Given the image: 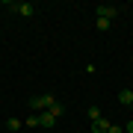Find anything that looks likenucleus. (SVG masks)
Segmentation results:
<instances>
[{
    "label": "nucleus",
    "mask_w": 133,
    "mask_h": 133,
    "mask_svg": "<svg viewBox=\"0 0 133 133\" xmlns=\"http://www.w3.org/2000/svg\"><path fill=\"white\" fill-rule=\"evenodd\" d=\"M53 104H56V98H53V95H36L33 101H30V107H33V109H38V112H44V109H50Z\"/></svg>",
    "instance_id": "nucleus-1"
},
{
    "label": "nucleus",
    "mask_w": 133,
    "mask_h": 133,
    "mask_svg": "<svg viewBox=\"0 0 133 133\" xmlns=\"http://www.w3.org/2000/svg\"><path fill=\"white\" fill-rule=\"evenodd\" d=\"M98 18H104V21H112L115 15H118V6H109V3H104V6H98Z\"/></svg>",
    "instance_id": "nucleus-2"
},
{
    "label": "nucleus",
    "mask_w": 133,
    "mask_h": 133,
    "mask_svg": "<svg viewBox=\"0 0 133 133\" xmlns=\"http://www.w3.org/2000/svg\"><path fill=\"white\" fill-rule=\"evenodd\" d=\"M12 9L18 12L21 18H33V15H36V6H33V3H15Z\"/></svg>",
    "instance_id": "nucleus-3"
},
{
    "label": "nucleus",
    "mask_w": 133,
    "mask_h": 133,
    "mask_svg": "<svg viewBox=\"0 0 133 133\" xmlns=\"http://www.w3.org/2000/svg\"><path fill=\"white\" fill-rule=\"evenodd\" d=\"M38 124H42V127H53V124H56V118H53V112H50V109L38 112Z\"/></svg>",
    "instance_id": "nucleus-4"
},
{
    "label": "nucleus",
    "mask_w": 133,
    "mask_h": 133,
    "mask_svg": "<svg viewBox=\"0 0 133 133\" xmlns=\"http://www.w3.org/2000/svg\"><path fill=\"white\" fill-rule=\"evenodd\" d=\"M107 130H109V121H107V118L92 121V133H107Z\"/></svg>",
    "instance_id": "nucleus-5"
},
{
    "label": "nucleus",
    "mask_w": 133,
    "mask_h": 133,
    "mask_svg": "<svg viewBox=\"0 0 133 133\" xmlns=\"http://www.w3.org/2000/svg\"><path fill=\"white\" fill-rule=\"evenodd\" d=\"M118 101H121V104H130V107H133V92H130V89H121V92H118Z\"/></svg>",
    "instance_id": "nucleus-6"
},
{
    "label": "nucleus",
    "mask_w": 133,
    "mask_h": 133,
    "mask_svg": "<svg viewBox=\"0 0 133 133\" xmlns=\"http://www.w3.org/2000/svg\"><path fill=\"white\" fill-rule=\"evenodd\" d=\"M86 112H89V118H92V121H98V118H104V115H101V109H98V107H89V109H86Z\"/></svg>",
    "instance_id": "nucleus-7"
},
{
    "label": "nucleus",
    "mask_w": 133,
    "mask_h": 133,
    "mask_svg": "<svg viewBox=\"0 0 133 133\" xmlns=\"http://www.w3.org/2000/svg\"><path fill=\"white\" fill-rule=\"evenodd\" d=\"M6 127H9V130H21L24 124H21V118H9V121H6Z\"/></svg>",
    "instance_id": "nucleus-8"
},
{
    "label": "nucleus",
    "mask_w": 133,
    "mask_h": 133,
    "mask_svg": "<svg viewBox=\"0 0 133 133\" xmlns=\"http://www.w3.org/2000/svg\"><path fill=\"white\" fill-rule=\"evenodd\" d=\"M50 112H53V118H59V115L65 112V107H62V104H53V107H50Z\"/></svg>",
    "instance_id": "nucleus-9"
},
{
    "label": "nucleus",
    "mask_w": 133,
    "mask_h": 133,
    "mask_svg": "<svg viewBox=\"0 0 133 133\" xmlns=\"http://www.w3.org/2000/svg\"><path fill=\"white\" fill-rule=\"evenodd\" d=\"M107 133H124V127H112V124H109V130Z\"/></svg>",
    "instance_id": "nucleus-10"
},
{
    "label": "nucleus",
    "mask_w": 133,
    "mask_h": 133,
    "mask_svg": "<svg viewBox=\"0 0 133 133\" xmlns=\"http://www.w3.org/2000/svg\"><path fill=\"white\" fill-rule=\"evenodd\" d=\"M124 130H127V133H133V121H127V127H124Z\"/></svg>",
    "instance_id": "nucleus-11"
}]
</instances>
